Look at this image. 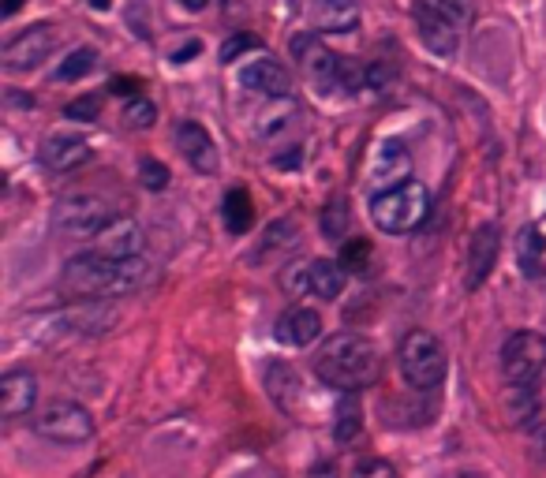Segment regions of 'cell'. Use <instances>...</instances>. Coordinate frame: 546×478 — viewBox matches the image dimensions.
<instances>
[{"instance_id": "1", "label": "cell", "mask_w": 546, "mask_h": 478, "mask_svg": "<svg viewBox=\"0 0 546 478\" xmlns=\"http://www.w3.org/2000/svg\"><path fill=\"white\" fill-rule=\"evenodd\" d=\"M154 281V266L146 258H105L101 251L75 254L60 273V292L72 299L128 296Z\"/></svg>"}, {"instance_id": "2", "label": "cell", "mask_w": 546, "mask_h": 478, "mask_svg": "<svg viewBox=\"0 0 546 478\" xmlns=\"http://www.w3.org/2000/svg\"><path fill=\"white\" fill-rule=\"evenodd\" d=\"M315 374L330 389L360 393V389H371L374 381L382 378V352H378V344L371 337L337 333L315 355Z\"/></svg>"}, {"instance_id": "3", "label": "cell", "mask_w": 546, "mask_h": 478, "mask_svg": "<svg viewBox=\"0 0 546 478\" xmlns=\"http://www.w3.org/2000/svg\"><path fill=\"white\" fill-rule=\"evenodd\" d=\"M427 213H431V191L419 180H404L371 195V221L378 225V232H389V236L416 232L427 221Z\"/></svg>"}, {"instance_id": "4", "label": "cell", "mask_w": 546, "mask_h": 478, "mask_svg": "<svg viewBox=\"0 0 546 478\" xmlns=\"http://www.w3.org/2000/svg\"><path fill=\"white\" fill-rule=\"evenodd\" d=\"M397 366H401V378L408 389H416V393H434V389L446 381L449 359H446L442 340L434 337L431 329H412V333L401 340Z\"/></svg>"}, {"instance_id": "5", "label": "cell", "mask_w": 546, "mask_h": 478, "mask_svg": "<svg viewBox=\"0 0 546 478\" xmlns=\"http://www.w3.org/2000/svg\"><path fill=\"white\" fill-rule=\"evenodd\" d=\"M502 374L509 385H539L546 378V337L517 329L502 344Z\"/></svg>"}, {"instance_id": "6", "label": "cell", "mask_w": 546, "mask_h": 478, "mask_svg": "<svg viewBox=\"0 0 546 478\" xmlns=\"http://www.w3.org/2000/svg\"><path fill=\"white\" fill-rule=\"evenodd\" d=\"M292 57L303 64V75H307V83L315 86L318 94H341L345 90V57H337L330 53L318 34H296L292 38Z\"/></svg>"}, {"instance_id": "7", "label": "cell", "mask_w": 546, "mask_h": 478, "mask_svg": "<svg viewBox=\"0 0 546 478\" xmlns=\"http://www.w3.org/2000/svg\"><path fill=\"white\" fill-rule=\"evenodd\" d=\"M34 430L57 445H87L94 437V415L75 400H53L34 415Z\"/></svg>"}, {"instance_id": "8", "label": "cell", "mask_w": 546, "mask_h": 478, "mask_svg": "<svg viewBox=\"0 0 546 478\" xmlns=\"http://www.w3.org/2000/svg\"><path fill=\"white\" fill-rule=\"evenodd\" d=\"M109 221L113 213L98 195H64L53 206V228L68 239H94Z\"/></svg>"}, {"instance_id": "9", "label": "cell", "mask_w": 546, "mask_h": 478, "mask_svg": "<svg viewBox=\"0 0 546 478\" xmlns=\"http://www.w3.org/2000/svg\"><path fill=\"white\" fill-rule=\"evenodd\" d=\"M120 322V310L113 303H101V299H79V307L64 310L57 318L60 329L79 333V337H101Z\"/></svg>"}, {"instance_id": "10", "label": "cell", "mask_w": 546, "mask_h": 478, "mask_svg": "<svg viewBox=\"0 0 546 478\" xmlns=\"http://www.w3.org/2000/svg\"><path fill=\"white\" fill-rule=\"evenodd\" d=\"M53 53V30L49 27H30L23 30L19 38H12V42L4 45V68L8 71H30L38 68L45 57Z\"/></svg>"}, {"instance_id": "11", "label": "cell", "mask_w": 546, "mask_h": 478, "mask_svg": "<svg viewBox=\"0 0 546 478\" xmlns=\"http://www.w3.org/2000/svg\"><path fill=\"white\" fill-rule=\"evenodd\" d=\"M498 251H502V228L498 225H479L472 232V243H468V288H479L487 284L490 269L498 266Z\"/></svg>"}, {"instance_id": "12", "label": "cell", "mask_w": 546, "mask_h": 478, "mask_svg": "<svg viewBox=\"0 0 546 478\" xmlns=\"http://www.w3.org/2000/svg\"><path fill=\"white\" fill-rule=\"evenodd\" d=\"M273 337L281 340L285 348H311L318 337H322V314L315 307H303V303H292V307L277 318V329Z\"/></svg>"}, {"instance_id": "13", "label": "cell", "mask_w": 546, "mask_h": 478, "mask_svg": "<svg viewBox=\"0 0 546 478\" xmlns=\"http://www.w3.org/2000/svg\"><path fill=\"white\" fill-rule=\"evenodd\" d=\"M416 30L431 53H438V57H457L460 27L453 19L438 15L434 8H427V4H416Z\"/></svg>"}, {"instance_id": "14", "label": "cell", "mask_w": 546, "mask_h": 478, "mask_svg": "<svg viewBox=\"0 0 546 478\" xmlns=\"http://www.w3.org/2000/svg\"><path fill=\"white\" fill-rule=\"evenodd\" d=\"M94 239H98L94 251H101L105 258H135V254L143 251L146 236H143V225H139L135 217H113Z\"/></svg>"}, {"instance_id": "15", "label": "cell", "mask_w": 546, "mask_h": 478, "mask_svg": "<svg viewBox=\"0 0 546 478\" xmlns=\"http://www.w3.org/2000/svg\"><path fill=\"white\" fill-rule=\"evenodd\" d=\"M90 161V142L83 135H68V131H53L42 142V165L49 172H75L79 165Z\"/></svg>"}, {"instance_id": "16", "label": "cell", "mask_w": 546, "mask_h": 478, "mask_svg": "<svg viewBox=\"0 0 546 478\" xmlns=\"http://www.w3.org/2000/svg\"><path fill=\"white\" fill-rule=\"evenodd\" d=\"M371 180L386 191V187H397V183L412 180V154L401 139H386L371 157Z\"/></svg>"}, {"instance_id": "17", "label": "cell", "mask_w": 546, "mask_h": 478, "mask_svg": "<svg viewBox=\"0 0 546 478\" xmlns=\"http://www.w3.org/2000/svg\"><path fill=\"white\" fill-rule=\"evenodd\" d=\"M240 86L251 94H262V98H285V94H292V75L273 57L251 60L240 68Z\"/></svg>"}, {"instance_id": "18", "label": "cell", "mask_w": 546, "mask_h": 478, "mask_svg": "<svg viewBox=\"0 0 546 478\" xmlns=\"http://www.w3.org/2000/svg\"><path fill=\"white\" fill-rule=\"evenodd\" d=\"M38 400V378L30 370H8L0 378V411L4 419H23Z\"/></svg>"}, {"instance_id": "19", "label": "cell", "mask_w": 546, "mask_h": 478, "mask_svg": "<svg viewBox=\"0 0 546 478\" xmlns=\"http://www.w3.org/2000/svg\"><path fill=\"white\" fill-rule=\"evenodd\" d=\"M176 142H180V154L187 157V165L195 172H202V176H210V172H217V146L214 139H210V131L202 124H180L176 127Z\"/></svg>"}, {"instance_id": "20", "label": "cell", "mask_w": 546, "mask_h": 478, "mask_svg": "<svg viewBox=\"0 0 546 478\" xmlns=\"http://www.w3.org/2000/svg\"><path fill=\"white\" fill-rule=\"evenodd\" d=\"M266 389H270V400L277 404L281 411L288 415H296L303 404V378L296 374V366L281 363V359H273L266 366Z\"/></svg>"}, {"instance_id": "21", "label": "cell", "mask_w": 546, "mask_h": 478, "mask_svg": "<svg viewBox=\"0 0 546 478\" xmlns=\"http://www.w3.org/2000/svg\"><path fill=\"white\" fill-rule=\"evenodd\" d=\"M311 23L322 34H348L360 27V4L356 0H311Z\"/></svg>"}, {"instance_id": "22", "label": "cell", "mask_w": 546, "mask_h": 478, "mask_svg": "<svg viewBox=\"0 0 546 478\" xmlns=\"http://www.w3.org/2000/svg\"><path fill=\"white\" fill-rule=\"evenodd\" d=\"M296 124H300V105L292 101V94H285V98H270V105L255 120V131H259L262 142H273L281 139V135H288Z\"/></svg>"}, {"instance_id": "23", "label": "cell", "mask_w": 546, "mask_h": 478, "mask_svg": "<svg viewBox=\"0 0 546 478\" xmlns=\"http://www.w3.org/2000/svg\"><path fill=\"white\" fill-rule=\"evenodd\" d=\"M348 269L341 262H330V258H315L311 262V296L318 299H337L345 292Z\"/></svg>"}, {"instance_id": "24", "label": "cell", "mask_w": 546, "mask_h": 478, "mask_svg": "<svg viewBox=\"0 0 546 478\" xmlns=\"http://www.w3.org/2000/svg\"><path fill=\"white\" fill-rule=\"evenodd\" d=\"M360 434H363V408L360 400H356V393H345L341 404L333 408V437H337V445H352Z\"/></svg>"}, {"instance_id": "25", "label": "cell", "mask_w": 546, "mask_h": 478, "mask_svg": "<svg viewBox=\"0 0 546 478\" xmlns=\"http://www.w3.org/2000/svg\"><path fill=\"white\" fill-rule=\"evenodd\" d=\"M221 217H225V228H229L232 236H244L251 221H255V202L247 195L244 187H232L225 202H221Z\"/></svg>"}, {"instance_id": "26", "label": "cell", "mask_w": 546, "mask_h": 478, "mask_svg": "<svg viewBox=\"0 0 546 478\" xmlns=\"http://www.w3.org/2000/svg\"><path fill=\"white\" fill-rule=\"evenodd\" d=\"M300 247V228L292 221H273L262 236V251L259 258H281V254H292Z\"/></svg>"}, {"instance_id": "27", "label": "cell", "mask_w": 546, "mask_h": 478, "mask_svg": "<svg viewBox=\"0 0 546 478\" xmlns=\"http://www.w3.org/2000/svg\"><path fill=\"white\" fill-rule=\"evenodd\" d=\"M546 254V232L543 228H520V236H517V258H520V266L528 269L535 277V266H539V258Z\"/></svg>"}, {"instance_id": "28", "label": "cell", "mask_w": 546, "mask_h": 478, "mask_svg": "<svg viewBox=\"0 0 546 478\" xmlns=\"http://www.w3.org/2000/svg\"><path fill=\"white\" fill-rule=\"evenodd\" d=\"M98 68V53L94 49H72L68 53V60H60L57 68V83H75V79H83V75H90V71Z\"/></svg>"}, {"instance_id": "29", "label": "cell", "mask_w": 546, "mask_h": 478, "mask_svg": "<svg viewBox=\"0 0 546 478\" xmlns=\"http://www.w3.org/2000/svg\"><path fill=\"white\" fill-rule=\"evenodd\" d=\"M371 258H374V251H371V243L367 239H345V247H341V266L348 269V273H367L371 269Z\"/></svg>"}, {"instance_id": "30", "label": "cell", "mask_w": 546, "mask_h": 478, "mask_svg": "<svg viewBox=\"0 0 546 478\" xmlns=\"http://www.w3.org/2000/svg\"><path fill=\"white\" fill-rule=\"evenodd\" d=\"M124 124H128L131 131H146V127L158 124V109H154V101L131 98L128 105H124Z\"/></svg>"}, {"instance_id": "31", "label": "cell", "mask_w": 546, "mask_h": 478, "mask_svg": "<svg viewBox=\"0 0 546 478\" xmlns=\"http://www.w3.org/2000/svg\"><path fill=\"white\" fill-rule=\"evenodd\" d=\"M419 4H427V8H434L438 15H446V19H453L457 27H468L472 23V0H419Z\"/></svg>"}, {"instance_id": "32", "label": "cell", "mask_w": 546, "mask_h": 478, "mask_svg": "<svg viewBox=\"0 0 546 478\" xmlns=\"http://www.w3.org/2000/svg\"><path fill=\"white\" fill-rule=\"evenodd\" d=\"M281 288H285L292 299L311 296V262H307V266H288V273L281 277Z\"/></svg>"}, {"instance_id": "33", "label": "cell", "mask_w": 546, "mask_h": 478, "mask_svg": "<svg viewBox=\"0 0 546 478\" xmlns=\"http://www.w3.org/2000/svg\"><path fill=\"white\" fill-rule=\"evenodd\" d=\"M345 228H348V206H345V198H337V202L326 206V213H322V232L330 239H341Z\"/></svg>"}, {"instance_id": "34", "label": "cell", "mask_w": 546, "mask_h": 478, "mask_svg": "<svg viewBox=\"0 0 546 478\" xmlns=\"http://www.w3.org/2000/svg\"><path fill=\"white\" fill-rule=\"evenodd\" d=\"M139 180H143V187H150V191H165V187H169V169L161 165L158 157H143V161H139Z\"/></svg>"}, {"instance_id": "35", "label": "cell", "mask_w": 546, "mask_h": 478, "mask_svg": "<svg viewBox=\"0 0 546 478\" xmlns=\"http://www.w3.org/2000/svg\"><path fill=\"white\" fill-rule=\"evenodd\" d=\"M352 478H401V471L382 456H367V460L352 467Z\"/></svg>"}, {"instance_id": "36", "label": "cell", "mask_w": 546, "mask_h": 478, "mask_svg": "<svg viewBox=\"0 0 546 478\" xmlns=\"http://www.w3.org/2000/svg\"><path fill=\"white\" fill-rule=\"evenodd\" d=\"M64 116H68V120H79V124H90V120H98L101 116V98H94V94L75 98L72 105L64 109Z\"/></svg>"}, {"instance_id": "37", "label": "cell", "mask_w": 546, "mask_h": 478, "mask_svg": "<svg viewBox=\"0 0 546 478\" xmlns=\"http://www.w3.org/2000/svg\"><path fill=\"white\" fill-rule=\"evenodd\" d=\"M251 49H259V38H251V34H232L229 42L221 45V64H236V57H244Z\"/></svg>"}, {"instance_id": "38", "label": "cell", "mask_w": 546, "mask_h": 478, "mask_svg": "<svg viewBox=\"0 0 546 478\" xmlns=\"http://www.w3.org/2000/svg\"><path fill=\"white\" fill-rule=\"evenodd\" d=\"M389 83H393V68L389 64H367V90H389Z\"/></svg>"}, {"instance_id": "39", "label": "cell", "mask_w": 546, "mask_h": 478, "mask_svg": "<svg viewBox=\"0 0 546 478\" xmlns=\"http://www.w3.org/2000/svg\"><path fill=\"white\" fill-rule=\"evenodd\" d=\"M135 79H113V83H109V90H113L116 98H120V94H124V98H131V94H135Z\"/></svg>"}, {"instance_id": "40", "label": "cell", "mask_w": 546, "mask_h": 478, "mask_svg": "<svg viewBox=\"0 0 546 478\" xmlns=\"http://www.w3.org/2000/svg\"><path fill=\"white\" fill-rule=\"evenodd\" d=\"M195 53H199V42H187L184 49H176L173 60H176V64H184V57H195Z\"/></svg>"}, {"instance_id": "41", "label": "cell", "mask_w": 546, "mask_h": 478, "mask_svg": "<svg viewBox=\"0 0 546 478\" xmlns=\"http://www.w3.org/2000/svg\"><path fill=\"white\" fill-rule=\"evenodd\" d=\"M180 4H184L187 12H202V8H206V4H210V0H180Z\"/></svg>"}, {"instance_id": "42", "label": "cell", "mask_w": 546, "mask_h": 478, "mask_svg": "<svg viewBox=\"0 0 546 478\" xmlns=\"http://www.w3.org/2000/svg\"><path fill=\"white\" fill-rule=\"evenodd\" d=\"M23 8V0H4V15H15Z\"/></svg>"}, {"instance_id": "43", "label": "cell", "mask_w": 546, "mask_h": 478, "mask_svg": "<svg viewBox=\"0 0 546 478\" xmlns=\"http://www.w3.org/2000/svg\"><path fill=\"white\" fill-rule=\"evenodd\" d=\"M90 4H94L98 12H105V8H109V0H90Z\"/></svg>"}, {"instance_id": "44", "label": "cell", "mask_w": 546, "mask_h": 478, "mask_svg": "<svg viewBox=\"0 0 546 478\" xmlns=\"http://www.w3.org/2000/svg\"><path fill=\"white\" fill-rule=\"evenodd\" d=\"M457 478H483V475H475V471H464V475H457Z\"/></svg>"}]
</instances>
